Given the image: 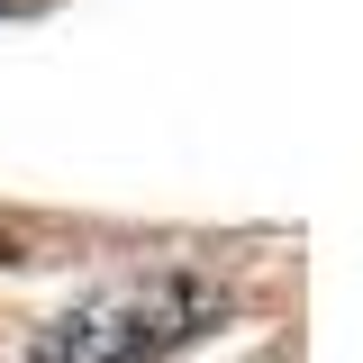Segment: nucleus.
<instances>
[{
    "mask_svg": "<svg viewBox=\"0 0 363 363\" xmlns=\"http://www.w3.org/2000/svg\"><path fill=\"white\" fill-rule=\"evenodd\" d=\"M218 318H227L218 281H200V272H145V281H109V291L73 300L64 318H45L28 363H164L200 327H218Z\"/></svg>",
    "mask_w": 363,
    "mask_h": 363,
    "instance_id": "1",
    "label": "nucleus"
},
{
    "mask_svg": "<svg viewBox=\"0 0 363 363\" xmlns=\"http://www.w3.org/2000/svg\"><path fill=\"white\" fill-rule=\"evenodd\" d=\"M0 264H9V245H0Z\"/></svg>",
    "mask_w": 363,
    "mask_h": 363,
    "instance_id": "2",
    "label": "nucleus"
}]
</instances>
